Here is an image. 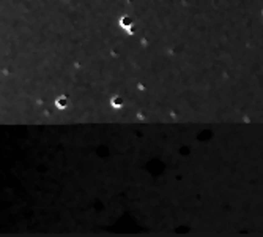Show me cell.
Masks as SVG:
<instances>
[{
    "label": "cell",
    "instance_id": "cell-2",
    "mask_svg": "<svg viewBox=\"0 0 263 237\" xmlns=\"http://www.w3.org/2000/svg\"><path fill=\"white\" fill-rule=\"evenodd\" d=\"M112 106H114V108H121L123 106V100L120 96H114V98H112Z\"/></svg>",
    "mask_w": 263,
    "mask_h": 237
},
{
    "label": "cell",
    "instance_id": "cell-1",
    "mask_svg": "<svg viewBox=\"0 0 263 237\" xmlns=\"http://www.w3.org/2000/svg\"><path fill=\"white\" fill-rule=\"evenodd\" d=\"M68 103H69V101H68V98H66V96H58V98H57V101H55V104H57V108H58V109H65V108L68 106Z\"/></svg>",
    "mask_w": 263,
    "mask_h": 237
}]
</instances>
